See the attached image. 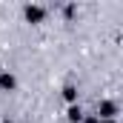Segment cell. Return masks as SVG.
<instances>
[{
	"label": "cell",
	"instance_id": "obj_1",
	"mask_svg": "<svg viewBox=\"0 0 123 123\" xmlns=\"http://www.w3.org/2000/svg\"><path fill=\"white\" fill-rule=\"evenodd\" d=\"M43 14H46V12H43L40 6H26V17H29L31 23H37V20H43Z\"/></svg>",
	"mask_w": 123,
	"mask_h": 123
},
{
	"label": "cell",
	"instance_id": "obj_2",
	"mask_svg": "<svg viewBox=\"0 0 123 123\" xmlns=\"http://www.w3.org/2000/svg\"><path fill=\"white\" fill-rule=\"evenodd\" d=\"M115 112H117L115 103H103V106H100V117H115Z\"/></svg>",
	"mask_w": 123,
	"mask_h": 123
},
{
	"label": "cell",
	"instance_id": "obj_3",
	"mask_svg": "<svg viewBox=\"0 0 123 123\" xmlns=\"http://www.w3.org/2000/svg\"><path fill=\"white\" fill-rule=\"evenodd\" d=\"M14 86V77L12 74H0V89H12Z\"/></svg>",
	"mask_w": 123,
	"mask_h": 123
},
{
	"label": "cell",
	"instance_id": "obj_4",
	"mask_svg": "<svg viewBox=\"0 0 123 123\" xmlns=\"http://www.w3.org/2000/svg\"><path fill=\"white\" fill-rule=\"evenodd\" d=\"M80 117H83V115H80V109H77V106H72V109H69V120H80Z\"/></svg>",
	"mask_w": 123,
	"mask_h": 123
},
{
	"label": "cell",
	"instance_id": "obj_5",
	"mask_svg": "<svg viewBox=\"0 0 123 123\" xmlns=\"http://www.w3.org/2000/svg\"><path fill=\"white\" fill-rule=\"evenodd\" d=\"M63 94H66V100H74V94H77V92H74V86H66Z\"/></svg>",
	"mask_w": 123,
	"mask_h": 123
},
{
	"label": "cell",
	"instance_id": "obj_6",
	"mask_svg": "<svg viewBox=\"0 0 123 123\" xmlns=\"http://www.w3.org/2000/svg\"><path fill=\"white\" fill-rule=\"evenodd\" d=\"M86 123H100V120H97V117H89V120H86Z\"/></svg>",
	"mask_w": 123,
	"mask_h": 123
},
{
	"label": "cell",
	"instance_id": "obj_7",
	"mask_svg": "<svg viewBox=\"0 0 123 123\" xmlns=\"http://www.w3.org/2000/svg\"><path fill=\"white\" fill-rule=\"evenodd\" d=\"M103 123H112V120H103Z\"/></svg>",
	"mask_w": 123,
	"mask_h": 123
}]
</instances>
